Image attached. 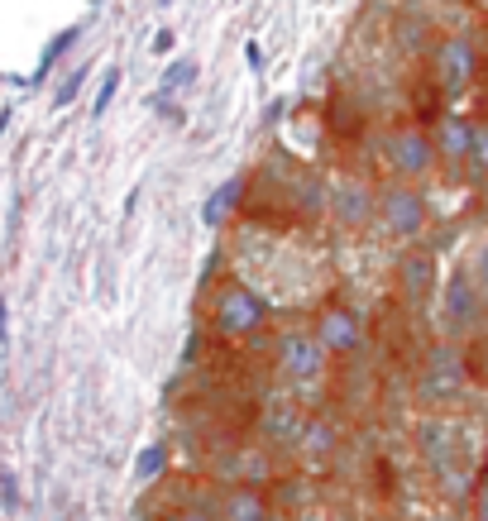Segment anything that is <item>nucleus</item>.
<instances>
[{"label":"nucleus","mask_w":488,"mask_h":521,"mask_svg":"<svg viewBox=\"0 0 488 521\" xmlns=\"http://www.w3.org/2000/svg\"><path fill=\"white\" fill-rule=\"evenodd\" d=\"M264 321H268V302L254 287H244V283L216 287V297H211V330L221 340H244V335H254V330L264 326Z\"/></svg>","instance_id":"obj_1"},{"label":"nucleus","mask_w":488,"mask_h":521,"mask_svg":"<svg viewBox=\"0 0 488 521\" xmlns=\"http://www.w3.org/2000/svg\"><path fill=\"white\" fill-rule=\"evenodd\" d=\"M278 369L288 378L292 388H311V383H321V373H326V349L316 340V330H302V326H288L278 335Z\"/></svg>","instance_id":"obj_2"},{"label":"nucleus","mask_w":488,"mask_h":521,"mask_svg":"<svg viewBox=\"0 0 488 521\" xmlns=\"http://www.w3.org/2000/svg\"><path fill=\"white\" fill-rule=\"evenodd\" d=\"M383 153H388V163H393V173L398 177H426L436 168V139L422 134L417 125H402L383 139Z\"/></svg>","instance_id":"obj_3"},{"label":"nucleus","mask_w":488,"mask_h":521,"mask_svg":"<svg viewBox=\"0 0 488 521\" xmlns=\"http://www.w3.org/2000/svg\"><path fill=\"white\" fill-rule=\"evenodd\" d=\"M378 216L388 225V235L417 239L426 225V196L417 187H388V192L378 196Z\"/></svg>","instance_id":"obj_4"},{"label":"nucleus","mask_w":488,"mask_h":521,"mask_svg":"<svg viewBox=\"0 0 488 521\" xmlns=\"http://www.w3.org/2000/svg\"><path fill=\"white\" fill-rule=\"evenodd\" d=\"M316 340L326 354H355L364 345V330H359V316L350 306H326L316 316Z\"/></svg>","instance_id":"obj_5"},{"label":"nucleus","mask_w":488,"mask_h":521,"mask_svg":"<svg viewBox=\"0 0 488 521\" xmlns=\"http://www.w3.org/2000/svg\"><path fill=\"white\" fill-rule=\"evenodd\" d=\"M307 426L311 421L302 416V407L292 397H273L264 407V416H259V435H264L268 445H302Z\"/></svg>","instance_id":"obj_6"},{"label":"nucleus","mask_w":488,"mask_h":521,"mask_svg":"<svg viewBox=\"0 0 488 521\" xmlns=\"http://www.w3.org/2000/svg\"><path fill=\"white\" fill-rule=\"evenodd\" d=\"M474 67H479V58H474L469 39H441L436 44V77H441V87L450 96H460L474 82Z\"/></svg>","instance_id":"obj_7"},{"label":"nucleus","mask_w":488,"mask_h":521,"mask_svg":"<svg viewBox=\"0 0 488 521\" xmlns=\"http://www.w3.org/2000/svg\"><path fill=\"white\" fill-rule=\"evenodd\" d=\"M460 388H465L460 354H455V349H436L431 364H426V373H422V392L431 397V402H445V397H455Z\"/></svg>","instance_id":"obj_8"},{"label":"nucleus","mask_w":488,"mask_h":521,"mask_svg":"<svg viewBox=\"0 0 488 521\" xmlns=\"http://www.w3.org/2000/svg\"><path fill=\"white\" fill-rule=\"evenodd\" d=\"M374 196H369V187H359V182H340L331 196V211L335 220L345 225V230H364L369 225V216H374Z\"/></svg>","instance_id":"obj_9"},{"label":"nucleus","mask_w":488,"mask_h":521,"mask_svg":"<svg viewBox=\"0 0 488 521\" xmlns=\"http://www.w3.org/2000/svg\"><path fill=\"white\" fill-rule=\"evenodd\" d=\"M479 287L469 273H455L450 283H445V316H450V326L455 330H469L474 326V316H479Z\"/></svg>","instance_id":"obj_10"},{"label":"nucleus","mask_w":488,"mask_h":521,"mask_svg":"<svg viewBox=\"0 0 488 521\" xmlns=\"http://www.w3.org/2000/svg\"><path fill=\"white\" fill-rule=\"evenodd\" d=\"M216 512H221V521H273V507L259 488H225Z\"/></svg>","instance_id":"obj_11"},{"label":"nucleus","mask_w":488,"mask_h":521,"mask_svg":"<svg viewBox=\"0 0 488 521\" xmlns=\"http://www.w3.org/2000/svg\"><path fill=\"white\" fill-rule=\"evenodd\" d=\"M216 474H221V478H235L230 488H259V483L268 478V459L254 455V450H240V455H225Z\"/></svg>","instance_id":"obj_12"},{"label":"nucleus","mask_w":488,"mask_h":521,"mask_svg":"<svg viewBox=\"0 0 488 521\" xmlns=\"http://www.w3.org/2000/svg\"><path fill=\"white\" fill-rule=\"evenodd\" d=\"M398 273H402L407 297H426V292L436 287V263H431V254H407Z\"/></svg>","instance_id":"obj_13"},{"label":"nucleus","mask_w":488,"mask_h":521,"mask_svg":"<svg viewBox=\"0 0 488 521\" xmlns=\"http://www.w3.org/2000/svg\"><path fill=\"white\" fill-rule=\"evenodd\" d=\"M469 139H474V125L450 115L441 125V134H436V153H445V158H469Z\"/></svg>","instance_id":"obj_14"},{"label":"nucleus","mask_w":488,"mask_h":521,"mask_svg":"<svg viewBox=\"0 0 488 521\" xmlns=\"http://www.w3.org/2000/svg\"><path fill=\"white\" fill-rule=\"evenodd\" d=\"M77 34H82V29L72 24V29H63V34H58V39H53V44L44 48V58H39V67H34V82H44V72H48V67H53V63H58V58H63L67 48L77 44Z\"/></svg>","instance_id":"obj_15"},{"label":"nucleus","mask_w":488,"mask_h":521,"mask_svg":"<svg viewBox=\"0 0 488 521\" xmlns=\"http://www.w3.org/2000/svg\"><path fill=\"white\" fill-rule=\"evenodd\" d=\"M235 196H240V177H230V182H225L221 192L211 196V206L201 211V220H206V225H221V216L230 211V206H235Z\"/></svg>","instance_id":"obj_16"},{"label":"nucleus","mask_w":488,"mask_h":521,"mask_svg":"<svg viewBox=\"0 0 488 521\" xmlns=\"http://www.w3.org/2000/svg\"><path fill=\"white\" fill-rule=\"evenodd\" d=\"M163 464H168V445H149V450L139 455V464H134V478H144V483H149V478L163 474Z\"/></svg>","instance_id":"obj_17"},{"label":"nucleus","mask_w":488,"mask_h":521,"mask_svg":"<svg viewBox=\"0 0 488 521\" xmlns=\"http://www.w3.org/2000/svg\"><path fill=\"white\" fill-rule=\"evenodd\" d=\"M192 77H197V63H192V58H182V63H173L168 72H163L158 91H163V96H173V91H182V82H192Z\"/></svg>","instance_id":"obj_18"},{"label":"nucleus","mask_w":488,"mask_h":521,"mask_svg":"<svg viewBox=\"0 0 488 521\" xmlns=\"http://www.w3.org/2000/svg\"><path fill=\"white\" fill-rule=\"evenodd\" d=\"M115 91H120V67H106V77H101V91H96V106H91V115H106L115 101Z\"/></svg>","instance_id":"obj_19"},{"label":"nucleus","mask_w":488,"mask_h":521,"mask_svg":"<svg viewBox=\"0 0 488 521\" xmlns=\"http://www.w3.org/2000/svg\"><path fill=\"white\" fill-rule=\"evenodd\" d=\"M297 450H311V455H326L331 450V426H321V421H311L307 435H302V445Z\"/></svg>","instance_id":"obj_20"},{"label":"nucleus","mask_w":488,"mask_h":521,"mask_svg":"<svg viewBox=\"0 0 488 521\" xmlns=\"http://www.w3.org/2000/svg\"><path fill=\"white\" fill-rule=\"evenodd\" d=\"M469 163L488 173V125H474V139H469Z\"/></svg>","instance_id":"obj_21"},{"label":"nucleus","mask_w":488,"mask_h":521,"mask_svg":"<svg viewBox=\"0 0 488 521\" xmlns=\"http://www.w3.org/2000/svg\"><path fill=\"white\" fill-rule=\"evenodd\" d=\"M82 82H87V67H77V72L67 77L63 87H58V96H53V106H58V110L72 106V101H77V91H82Z\"/></svg>","instance_id":"obj_22"},{"label":"nucleus","mask_w":488,"mask_h":521,"mask_svg":"<svg viewBox=\"0 0 488 521\" xmlns=\"http://www.w3.org/2000/svg\"><path fill=\"white\" fill-rule=\"evenodd\" d=\"M173 521H221V512H216L211 502H187V507L173 512Z\"/></svg>","instance_id":"obj_23"},{"label":"nucleus","mask_w":488,"mask_h":521,"mask_svg":"<svg viewBox=\"0 0 488 521\" xmlns=\"http://www.w3.org/2000/svg\"><path fill=\"white\" fill-rule=\"evenodd\" d=\"M469 278H474V287L488 297V239L479 244V254H474V273H469Z\"/></svg>","instance_id":"obj_24"},{"label":"nucleus","mask_w":488,"mask_h":521,"mask_svg":"<svg viewBox=\"0 0 488 521\" xmlns=\"http://www.w3.org/2000/svg\"><path fill=\"white\" fill-rule=\"evenodd\" d=\"M0 507H5V512L20 507V483H15L10 474H0Z\"/></svg>","instance_id":"obj_25"},{"label":"nucleus","mask_w":488,"mask_h":521,"mask_svg":"<svg viewBox=\"0 0 488 521\" xmlns=\"http://www.w3.org/2000/svg\"><path fill=\"white\" fill-rule=\"evenodd\" d=\"M173 44H178V39H173V29H158V34H154V53H173Z\"/></svg>","instance_id":"obj_26"},{"label":"nucleus","mask_w":488,"mask_h":521,"mask_svg":"<svg viewBox=\"0 0 488 521\" xmlns=\"http://www.w3.org/2000/svg\"><path fill=\"white\" fill-rule=\"evenodd\" d=\"M474 521H488V483L479 488V498H474Z\"/></svg>","instance_id":"obj_27"},{"label":"nucleus","mask_w":488,"mask_h":521,"mask_svg":"<svg viewBox=\"0 0 488 521\" xmlns=\"http://www.w3.org/2000/svg\"><path fill=\"white\" fill-rule=\"evenodd\" d=\"M0 345H10V306L0 302Z\"/></svg>","instance_id":"obj_28"},{"label":"nucleus","mask_w":488,"mask_h":521,"mask_svg":"<svg viewBox=\"0 0 488 521\" xmlns=\"http://www.w3.org/2000/svg\"><path fill=\"white\" fill-rule=\"evenodd\" d=\"M158 5H168V0H158Z\"/></svg>","instance_id":"obj_29"}]
</instances>
